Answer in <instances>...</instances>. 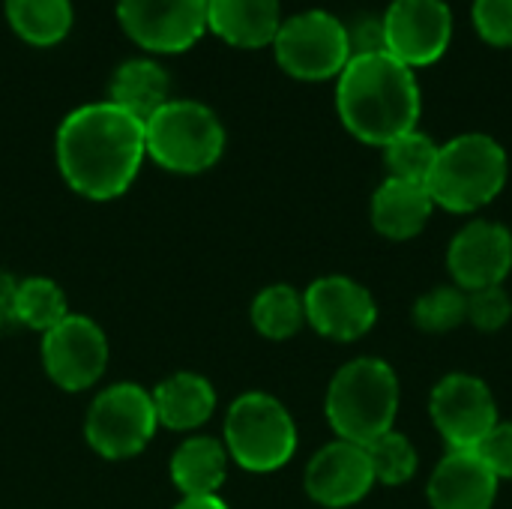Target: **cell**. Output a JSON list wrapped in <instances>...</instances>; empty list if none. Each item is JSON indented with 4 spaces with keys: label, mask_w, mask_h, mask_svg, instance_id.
Returning a JSON list of instances; mask_svg holds the SVG:
<instances>
[{
    "label": "cell",
    "mask_w": 512,
    "mask_h": 509,
    "mask_svg": "<svg viewBox=\"0 0 512 509\" xmlns=\"http://www.w3.org/2000/svg\"><path fill=\"white\" fill-rule=\"evenodd\" d=\"M144 153V123L114 102L75 108L57 132V165L66 183L93 201L123 195Z\"/></svg>",
    "instance_id": "cell-1"
},
{
    "label": "cell",
    "mask_w": 512,
    "mask_h": 509,
    "mask_svg": "<svg viewBox=\"0 0 512 509\" xmlns=\"http://www.w3.org/2000/svg\"><path fill=\"white\" fill-rule=\"evenodd\" d=\"M336 108L351 135L366 144L387 147L399 135L417 129L420 87L414 69L387 51L354 54L339 72Z\"/></svg>",
    "instance_id": "cell-2"
},
{
    "label": "cell",
    "mask_w": 512,
    "mask_h": 509,
    "mask_svg": "<svg viewBox=\"0 0 512 509\" xmlns=\"http://www.w3.org/2000/svg\"><path fill=\"white\" fill-rule=\"evenodd\" d=\"M399 402L396 372L378 357H360L333 375L324 411L339 441L369 447L396 426Z\"/></svg>",
    "instance_id": "cell-3"
},
{
    "label": "cell",
    "mask_w": 512,
    "mask_h": 509,
    "mask_svg": "<svg viewBox=\"0 0 512 509\" xmlns=\"http://www.w3.org/2000/svg\"><path fill=\"white\" fill-rule=\"evenodd\" d=\"M507 183V153L483 132L456 135L438 147L435 168L429 174V195L435 207L450 213H474L492 204Z\"/></svg>",
    "instance_id": "cell-4"
},
{
    "label": "cell",
    "mask_w": 512,
    "mask_h": 509,
    "mask_svg": "<svg viewBox=\"0 0 512 509\" xmlns=\"http://www.w3.org/2000/svg\"><path fill=\"white\" fill-rule=\"evenodd\" d=\"M144 150L168 171L198 174L219 162L225 150V129L207 105L168 99L144 123Z\"/></svg>",
    "instance_id": "cell-5"
},
{
    "label": "cell",
    "mask_w": 512,
    "mask_h": 509,
    "mask_svg": "<svg viewBox=\"0 0 512 509\" xmlns=\"http://www.w3.org/2000/svg\"><path fill=\"white\" fill-rule=\"evenodd\" d=\"M225 447L240 468L270 474L291 462L297 450V426L279 399L246 393L225 417Z\"/></svg>",
    "instance_id": "cell-6"
},
{
    "label": "cell",
    "mask_w": 512,
    "mask_h": 509,
    "mask_svg": "<svg viewBox=\"0 0 512 509\" xmlns=\"http://www.w3.org/2000/svg\"><path fill=\"white\" fill-rule=\"evenodd\" d=\"M279 66L303 81H324L345 69L351 60L348 27L324 9H309L282 21L276 39Z\"/></svg>",
    "instance_id": "cell-7"
},
{
    "label": "cell",
    "mask_w": 512,
    "mask_h": 509,
    "mask_svg": "<svg viewBox=\"0 0 512 509\" xmlns=\"http://www.w3.org/2000/svg\"><path fill=\"white\" fill-rule=\"evenodd\" d=\"M156 426L153 396L138 384H114L93 399L84 435L102 459H129L150 444Z\"/></svg>",
    "instance_id": "cell-8"
},
{
    "label": "cell",
    "mask_w": 512,
    "mask_h": 509,
    "mask_svg": "<svg viewBox=\"0 0 512 509\" xmlns=\"http://www.w3.org/2000/svg\"><path fill=\"white\" fill-rule=\"evenodd\" d=\"M429 414L450 450H477V444L498 426V402L492 390L465 372L447 375L435 384Z\"/></svg>",
    "instance_id": "cell-9"
},
{
    "label": "cell",
    "mask_w": 512,
    "mask_h": 509,
    "mask_svg": "<svg viewBox=\"0 0 512 509\" xmlns=\"http://www.w3.org/2000/svg\"><path fill=\"white\" fill-rule=\"evenodd\" d=\"M117 18L141 48L177 54L207 30V0H117Z\"/></svg>",
    "instance_id": "cell-10"
},
{
    "label": "cell",
    "mask_w": 512,
    "mask_h": 509,
    "mask_svg": "<svg viewBox=\"0 0 512 509\" xmlns=\"http://www.w3.org/2000/svg\"><path fill=\"white\" fill-rule=\"evenodd\" d=\"M42 363L60 390H87L99 381L108 363L105 333L84 315H66L54 330L45 333Z\"/></svg>",
    "instance_id": "cell-11"
},
{
    "label": "cell",
    "mask_w": 512,
    "mask_h": 509,
    "mask_svg": "<svg viewBox=\"0 0 512 509\" xmlns=\"http://www.w3.org/2000/svg\"><path fill=\"white\" fill-rule=\"evenodd\" d=\"M387 54L405 66L435 63L453 36V12L444 0H393L384 15Z\"/></svg>",
    "instance_id": "cell-12"
},
{
    "label": "cell",
    "mask_w": 512,
    "mask_h": 509,
    "mask_svg": "<svg viewBox=\"0 0 512 509\" xmlns=\"http://www.w3.org/2000/svg\"><path fill=\"white\" fill-rule=\"evenodd\" d=\"M447 267L456 279V288L465 294L504 285L512 270L510 228L492 219L468 222L450 243Z\"/></svg>",
    "instance_id": "cell-13"
},
{
    "label": "cell",
    "mask_w": 512,
    "mask_h": 509,
    "mask_svg": "<svg viewBox=\"0 0 512 509\" xmlns=\"http://www.w3.org/2000/svg\"><path fill=\"white\" fill-rule=\"evenodd\" d=\"M303 306L306 321L324 339L336 342L363 339L378 321V306L372 294L348 276H324L312 282L303 294Z\"/></svg>",
    "instance_id": "cell-14"
},
{
    "label": "cell",
    "mask_w": 512,
    "mask_h": 509,
    "mask_svg": "<svg viewBox=\"0 0 512 509\" xmlns=\"http://www.w3.org/2000/svg\"><path fill=\"white\" fill-rule=\"evenodd\" d=\"M375 486L366 447L351 441H333L321 447L306 468V492L315 504L345 509L360 504Z\"/></svg>",
    "instance_id": "cell-15"
},
{
    "label": "cell",
    "mask_w": 512,
    "mask_h": 509,
    "mask_svg": "<svg viewBox=\"0 0 512 509\" xmlns=\"http://www.w3.org/2000/svg\"><path fill=\"white\" fill-rule=\"evenodd\" d=\"M498 483L474 450H450L429 477V504L432 509H492Z\"/></svg>",
    "instance_id": "cell-16"
},
{
    "label": "cell",
    "mask_w": 512,
    "mask_h": 509,
    "mask_svg": "<svg viewBox=\"0 0 512 509\" xmlns=\"http://www.w3.org/2000/svg\"><path fill=\"white\" fill-rule=\"evenodd\" d=\"M282 27L279 0H207V30L237 48H261Z\"/></svg>",
    "instance_id": "cell-17"
},
{
    "label": "cell",
    "mask_w": 512,
    "mask_h": 509,
    "mask_svg": "<svg viewBox=\"0 0 512 509\" xmlns=\"http://www.w3.org/2000/svg\"><path fill=\"white\" fill-rule=\"evenodd\" d=\"M435 201L423 183L387 177L372 195V225L387 240H411L432 219Z\"/></svg>",
    "instance_id": "cell-18"
},
{
    "label": "cell",
    "mask_w": 512,
    "mask_h": 509,
    "mask_svg": "<svg viewBox=\"0 0 512 509\" xmlns=\"http://www.w3.org/2000/svg\"><path fill=\"white\" fill-rule=\"evenodd\" d=\"M153 405H156V417L162 426L186 432V429H198L201 423H207L213 417L216 408V393L210 387L207 378L192 375V372H180L168 381H162L156 387Z\"/></svg>",
    "instance_id": "cell-19"
},
{
    "label": "cell",
    "mask_w": 512,
    "mask_h": 509,
    "mask_svg": "<svg viewBox=\"0 0 512 509\" xmlns=\"http://www.w3.org/2000/svg\"><path fill=\"white\" fill-rule=\"evenodd\" d=\"M228 474V453L216 438H189L171 459V480L183 498L216 495Z\"/></svg>",
    "instance_id": "cell-20"
},
{
    "label": "cell",
    "mask_w": 512,
    "mask_h": 509,
    "mask_svg": "<svg viewBox=\"0 0 512 509\" xmlns=\"http://www.w3.org/2000/svg\"><path fill=\"white\" fill-rule=\"evenodd\" d=\"M117 108L147 123L168 102V72L153 60H129L111 78V99Z\"/></svg>",
    "instance_id": "cell-21"
},
{
    "label": "cell",
    "mask_w": 512,
    "mask_h": 509,
    "mask_svg": "<svg viewBox=\"0 0 512 509\" xmlns=\"http://www.w3.org/2000/svg\"><path fill=\"white\" fill-rule=\"evenodd\" d=\"M12 30L30 45H57L72 27L69 0H6Z\"/></svg>",
    "instance_id": "cell-22"
},
{
    "label": "cell",
    "mask_w": 512,
    "mask_h": 509,
    "mask_svg": "<svg viewBox=\"0 0 512 509\" xmlns=\"http://www.w3.org/2000/svg\"><path fill=\"white\" fill-rule=\"evenodd\" d=\"M306 321L303 297L291 285H270L252 303V324L267 339H291Z\"/></svg>",
    "instance_id": "cell-23"
},
{
    "label": "cell",
    "mask_w": 512,
    "mask_h": 509,
    "mask_svg": "<svg viewBox=\"0 0 512 509\" xmlns=\"http://www.w3.org/2000/svg\"><path fill=\"white\" fill-rule=\"evenodd\" d=\"M435 159H438V144L420 129H411L384 147V162H387V171L393 180H408V183L426 186L429 174L435 168Z\"/></svg>",
    "instance_id": "cell-24"
},
{
    "label": "cell",
    "mask_w": 512,
    "mask_h": 509,
    "mask_svg": "<svg viewBox=\"0 0 512 509\" xmlns=\"http://www.w3.org/2000/svg\"><path fill=\"white\" fill-rule=\"evenodd\" d=\"M69 315L66 297L57 282L51 279H27L18 285V300H15V318L27 324L30 330H54L63 318Z\"/></svg>",
    "instance_id": "cell-25"
},
{
    "label": "cell",
    "mask_w": 512,
    "mask_h": 509,
    "mask_svg": "<svg viewBox=\"0 0 512 509\" xmlns=\"http://www.w3.org/2000/svg\"><path fill=\"white\" fill-rule=\"evenodd\" d=\"M366 453L372 462L375 483H384V486H405L417 474V465H420V456H417L411 438L396 429L375 438L366 447Z\"/></svg>",
    "instance_id": "cell-26"
},
{
    "label": "cell",
    "mask_w": 512,
    "mask_h": 509,
    "mask_svg": "<svg viewBox=\"0 0 512 509\" xmlns=\"http://www.w3.org/2000/svg\"><path fill=\"white\" fill-rule=\"evenodd\" d=\"M468 321V294L456 285L435 288L414 303V324L426 333H450Z\"/></svg>",
    "instance_id": "cell-27"
},
{
    "label": "cell",
    "mask_w": 512,
    "mask_h": 509,
    "mask_svg": "<svg viewBox=\"0 0 512 509\" xmlns=\"http://www.w3.org/2000/svg\"><path fill=\"white\" fill-rule=\"evenodd\" d=\"M512 315L510 294L504 291V285L498 288H483V291H471L468 294V321L483 330V333H495L501 330Z\"/></svg>",
    "instance_id": "cell-28"
},
{
    "label": "cell",
    "mask_w": 512,
    "mask_h": 509,
    "mask_svg": "<svg viewBox=\"0 0 512 509\" xmlns=\"http://www.w3.org/2000/svg\"><path fill=\"white\" fill-rule=\"evenodd\" d=\"M474 24L492 45H512V0H474Z\"/></svg>",
    "instance_id": "cell-29"
},
{
    "label": "cell",
    "mask_w": 512,
    "mask_h": 509,
    "mask_svg": "<svg viewBox=\"0 0 512 509\" xmlns=\"http://www.w3.org/2000/svg\"><path fill=\"white\" fill-rule=\"evenodd\" d=\"M474 453L498 480H512V423L498 420V426L477 444Z\"/></svg>",
    "instance_id": "cell-30"
},
{
    "label": "cell",
    "mask_w": 512,
    "mask_h": 509,
    "mask_svg": "<svg viewBox=\"0 0 512 509\" xmlns=\"http://www.w3.org/2000/svg\"><path fill=\"white\" fill-rule=\"evenodd\" d=\"M348 27V42H351V57L354 54H375L387 51V33H384V18L360 15Z\"/></svg>",
    "instance_id": "cell-31"
},
{
    "label": "cell",
    "mask_w": 512,
    "mask_h": 509,
    "mask_svg": "<svg viewBox=\"0 0 512 509\" xmlns=\"http://www.w3.org/2000/svg\"><path fill=\"white\" fill-rule=\"evenodd\" d=\"M15 300H18V285L12 282V276L0 273V327L18 321L15 318Z\"/></svg>",
    "instance_id": "cell-32"
},
{
    "label": "cell",
    "mask_w": 512,
    "mask_h": 509,
    "mask_svg": "<svg viewBox=\"0 0 512 509\" xmlns=\"http://www.w3.org/2000/svg\"><path fill=\"white\" fill-rule=\"evenodd\" d=\"M174 509H228L216 495H204V498H183Z\"/></svg>",
    "instance_id": "cell-33"
}]
</instances>
